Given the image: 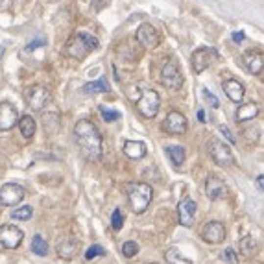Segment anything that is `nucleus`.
<instances>
[{
  "label": "nucleus",
  "instance_id": "f257e3e1",
  "mask_svg": "<svg viewBox=\"0 0 264 264\" xmlns=\"http://www.w3.org/2000/svg\"><path fill=\"white\" fill-rule=\"evenodd\" d=\"M74 139L80 146L81 155L87 161L95 163L102 157V135L100 129L95 126V122L87 119H81L74 126Z\"/></svg>",
  "mask_w": 264,
  "mask_h": 264
},
{
  "label": "nucleus",
  "instance_id": "f03ea898",
  "mask_svg": "<svg viewBox=\"0 0 264 264\" xmlns=\"http://www.w3.org/2000/svg\"><path fill=\"white\" fill-rule=\"evenodd\" d=\"M98 47H100V43H98V39H96L95 35L80 32L67 43V54L71 57H74V59H80L81 61V59H85L91 52H95Z\"/></svg>",
  "mask_w": 264,
  "mask_h": 264
},
{
  "label": "nucleus",
  "instance_id": "7ed1b4c3",
  "mask_svg": "<svg viewBox=\"0 0 264 264\" xmlns=\"http://www.w3.org/2000/svg\"><path fill=\"white\" fill-rule=\"evenodd\" d=\"M153 198V191L148 183H131L128 185V201L135 215H143L148 209Z\"/></svg>",
  "mask_w": 264,
  "mask_h": 264
},
{
  "label": "nucleus",
  "instance_id": "20e7f679",
  "mask_svg": "<svg viewBox=\"0 0 264 264\" xmlns=\"http://www.w3.org/2000/svg\"><path fill=\"white\" fill-rule=\"evenodd\" d=\"M159 95L153 89H141V98L137 100V111L144 119H155V115L159 113Z\"/></svg>",
  "mask_w": 264,
  "mask_h": 264
},
{
  "label": "nucleus",
  "instance_id": "39448f33",
  "mask_svg": "<svg viewBox=\"0 0 264 264\" xmlns=\"http://www.w3.org/2000/svg\"><path fill=\"white\" fill-rule=\"evenodd\" d=\"M207 148H209L211 157H213V161H215L216 165H220V167H229V165L235 163L231 148H229L225 143H222L220 139H211V141L207 143Z\"/></svg>",
  "mask_w": 264,
  "mask_h": 264
},
{
  "label": "nucleus",
  "instance_id": "423d86ee",
  "mask_svg": "<svg viewBox=\"0 0 264 264\" xmlns=\"http://www.w3.org/2000/svg\"><path fill=\"white\" fill-rule=\"evenodd\" d=\"M50 100H52V93L45 85H33L26 91V102L33 111H43L50 104Z\"/></svg>",
  "mask_w": 264,
  "mask_h": 264
},
{
  "label": "nucleus",
  "instance_id": "0eeeda50",
  "mask_svg": "<svg viewBox=\"0 0 264 264\" xmlns=\"http://www.w3.org/2000/svg\"><path fill=\"white\" fill-rule=\"evenodd\" d=\"M24 233L17 225H2L0 227V248L4 249H17L23 244Z\"/></svg>",
  "mask_w": 264,
  "mask_h": 264
},
{
  "label": "nucleus",
  "instance_id": "6e6552de",
  "mask_svg": "<svg viewBox=\"0 0 264 264\" xmlns=\"http://www.w3.org/2000/svg\"><path fill=\"white\" fill-rule=\"evenodd\" d=\"M161 81H163L165 87L172 89V91H176V89L183 85L181 71H179V67L174 61H167L163 65V69H161Z\"/></svg>",
  "mask_w": 264,
  "mask_h": 264
},
{
  "label": "nucleus",
  "instance_id": "1a4fd4ad",
  "mask_svg": "<svg viewBox=\"0 0 264 264\" xmlns=\"http://www.w3.org/2000/svg\"><path fill=\"white\" fill-rule=\"evenodd\" d=\"M26 196V191H24L21 185L17 183H6L0 187V203L6 205V207H13L17 203H21Z\"/></svg>",
  "mask_w": 264,
  "mask_h": 264
},
{
  "label": "nucleus",
  "instance_id": "9d476101",
  "mask_svg": "<svg viewBox=\"0 0 264 264\" xmlns=\"http://www.w3.org/2000/svg\"><path fill=\"white\" fill-rule=\"evenodd\" d=\"M215 57H216V52L213 48H209V47L196 48L194 54H192V69H194V72H196V74H201L203 71H207Z\"/></svg>",
  "mask_w": 264,
  "mask_h": 264
},
{
  "label": "nucleus",
  "instance_id": "9b49d317",
  "mask_svg": "<svg viewBox=\"0 0 264 264\" xmlns=\"http://www.w3.org/2000/svg\"><path fill=\"white\" fill-rule=\"evenodd\" d=\"M137 41H139L144 48H157L161 43V37L152 24L144 23L141 24L139 30H137Z\"/></svg>",
  "mask_w": 264,
  "mask_h": 264
},
{
  "label": "nucleus",
  "instance_id": "f8f14e48",
  "mask_svg": "<svg viewBox=\"0 0 264 264\" xmlns=\"http://www.w3.org/2000/svg\"><path fill=\"white\" fill-rule=\"evenodd\" d=\"M201 239L207 244H220L225 240V227L222 222H207L201 229Z\"/></svg>",
  "mask_w": 264,
  "mask_h": 264
},
{
  "label": "nucleus",
  "instance_id": "ddd939ff",
  "mask_svg": "<svg viewBox=\"0 0 264 264\" xmlns=\"http://www.w3.org/2000/svg\"><path fill=\"white\" fill-rule=\"evenodd\" d=\"M189 128L187 124V119H185L183 113L179 111H170L168 113L167 120H165V131L170 133V135H183L185 131Z\"/></svg>",
  "mask_w": 264,
  "mask_h": 264
},
{
  "label": "nucleus",
  "instance_id": "4468645a",
  "mask_svg": "<svg viewBox=\"0 0 264 264\" xmlns=\"http://www.w3.org/2000/svg\"><path fill=\"white\" fill-rule=\"evenodd\" d=\"M17 120H19V113L17 107L11 102H0V131H9L15 128Z\"/></svg>",
  "mask_w": 264,
  "mask_h": 264
},
{
  "label": "nucleus",
  "instance_id": "2eb2a0df",
  "mask_svg": "<svg viewBox=\"0 0 264 264\" xmlns=\"http://www.w3.org/2000/svg\"><path fill=\"white\" fill-rule=\"evenodd\" d=\"M196 201L191 198H183L177 205V218H179V224L183 227H191L194 224V216H196Z\"/></svg>",
  "mask_w": 264,
  "mask_h": 264
},
{
  "label": "nucleus",
  "instance_id": "dca6fc26",
  "mask_svg": "<svg viewBox=\"0 0 264 264\" xmlns=\"http://www.w3.org/2000/svg\"><path fill=\"white\" fill-rule=\"evenodd\" d=\"M205 194H207L209 200H222L225 194H227V185L216 176H209L205 181Z\"/></svg>",
  "mask_w": 264,
  "mask_h": 264
},
{
  "label": "nucleus",
  "instance_id": "f3484780",
  "mask_svg": "<svg viewBox=\"0 0 264 264\" xmlns=\"http://www.w3.org/2000/svg\"><path fill=\"white\" fill-rule=\"evenodd\" d=\"M244 65L251 74H261L264 69V56L259 50H251L244 56Z\"/></svg>",
  "mask_w": 264,
  "mask_h": 264
},
{
  "label": "nucleus",
  "instance_id": "a211bd4d",
  "mask_svg": "<svg viewBox=\"0 0 264 264\" xmlns=\"http://www.w3.org/2000/svg\"><path fill=\"white\" fill-rule=\"evenodd\" d=\"M224 93L231 102H242L244 98V85L239 80H225L224 81Z\"/></svg>",
  "mask_w": 264,
  "mask_h": 264
},
{
  "label": "nucleus",
  "instance_id": "6ab92c4d",
  "mask_svg": "<svg viewBox=\"0 0 264 264\" xmlns=\"http://www.w3.org/2000/svg\"><path fill=\"white\" fill-rule=\"evenodd\" d=\"M122 150L129 159H143L146 155V144L141 141H126Z\"/></svg>",
  "mask_w": 264,
  "mask_h": 264
},
{
  "label": "nucleus",
  "instance_id": "aec40b11",
  "mask_svg": "<svg viewBox=\"0 0 264 264\" xmlns=\"http://www.w3.org/2000/svg\"><path fill=\"white\" fill-rule=\"evenodd\" d=\"M78 249H80V242L78 240H65V242H61L57 246V255L65 259V261H71V259L76 257Z\"/></svg>",
  "mask_w": 264,
  "mask_h": 264
},
{
  "label": "nucleus",
  "instance_id": "412c9836",
  "mask_svg": "<svg viewBox=\"0 0 264 264\" xmlns=\"http://www.w3.org/2000/svg\"><path fill=\"white\" fill-rule=\"evenodd\" d=\"M259 115V105L255 102H248L242 104L237 109V122H246V120H253Z\"/></svg>",
  "mask_w": 264,
  "mask_h": 264
},
{
  "label": "nucleus",
  "instance_id": "4be33fe9",
  "mask_svg": "<svg viewBox=\"0 0 264 264\" xmlns=\"http://www.w3.org/2000/svg\"><path fill=\"white\" fill-rule=\"evenodd\" d=\"M17 122H19V129H21V133H23L24 139H32V137L35 135L37 124H35V120H33L30 115H24V117H21Z\"/></svg>",
  "mask_w": 264,
  "mask_h": 264
},
{
  "label": "nucleus",
  "instance_id": "5701e85b",
  "mask_svg": "<svg viewBox=\"0 0 264 264\" xmlns=\"http://www.w3.org/2000/svg\"><path fill=\"white\" fill-rule=\"evenodd\" d=\"M107 91H109V81L105 78H100V80L83 85V93L85 95H98V93H107Z\"/></svg>",
  "mask_w": 264,
  "mask_h": 264
},
{
  "label": "nucleus",
  "instance_id": "b1692460",
  "mask_svg": "<svg viewBox=\"0 0 264 264\" xmlns=\"http://www.w3.org/2000/svg\"><path fill=\"white\" fill-rule=\"evenodd\" d=\"M168 159L172 161L174 167H181L185 163V148L183 146H168L167 148Z\"/></svg>",
  "mask_w": 264,
  "mask_h": 264
},
{
  "label": "nucleus",
  "instance_id": "393cba45",
  "mask_svg": "<svg viewBox=\"0 0 264 264\" xmlns=\"http://www.w3.org/2000/svg\"><path fill=\"white\" fill-rule=\"evenodd\" d=\"M165 261H167V264H192L191 259L183 257L176 248L168 249L167 253H165Z\"/></svg>",
  "mask_w": 264,
  "mask_h": 264
},
{
  "label": "nucleus",
  "instance_id": "a878e982",
  "mask_svg": "<svg viewBox=\"0 0 264 264\" xmlns=\"http://www.w3.org/2000/svg\"><path fill=\"white\" fill-rule=\"evenodd\" d=\"M32 251L35 253L37 257H47L48 253V244L47 240L43 239L41 235H35L32 239Z\"/></svg>",
  "mask_w": 264,
  "mask_h": 264
},
{
  "label": "nucleus",
  "instance_id": "bb28decb",
  "mask_svg": "<svg viewBox=\"0 0 264 264\" xmlns=\"http://www.w3.org/2000/svg\"><path fill=\"white\" fill-rule=\"evenodd\" d=\"M33 215V209L30 205H24V207H17L13 213H11V218L13 220H30Z\"/></svg>",
  "mask_w": 264,
  "mask_h": 264
},
{
  "label": "nucleus",
  "instance_id": "cd10ccee",
  "mask_svg": "<svg viewBox=\"0 0 264 264\" xmlns=\"http://www.w3.org/2000/svg\"><path fill=\"white\" fill-rule=\"evenodd\" d=\"M57 128H59V119H57L56 113H50L45 117V129L48 133H56Z\"/></svg>",
  "mask_w": 264,
  "mask_h": 264
},
{
  "label": "nucleus",
  "instance_id": "c85d7f7f",
  "mask_svg": "<svg viewBox=\"0 0 264 264\" xmlns=\"http://www.w3.org/2000/svg\"><path fill=\"white\" fill-rule=\"evenodd\" d=\"M122 253H124V257H128V259L135 257L137 253H139V244H137V242H133V240L124 242V246H122Z\"/></svg>",
  "mask_w": 264,
  "mask_h": 264
},
{
  "label": "nucleus",
  "instance_id": "c756f323",
  "mask_svg": "<svg viewBox=\"0 0 264 264\" xmlns=\"http://www.w3.org/2000/svg\"><path fill=\"white\" fill-rule=\"evenodd\" d=\"M255 240H253V237H246V239H242V242H240V248H242V251H244V255H253L255 253Z\"/></svg>",
  "mask_w": 264,
  "mask_h": 264
},
{
  "label": "nucleus",
  "instance_id": "7c9ffc66",
  "mask_svg": "<svg viewBox=\"0 0 264 264\" xmlns=\"http://www.w3.org/2000/svg\"><path fill=\"white\" fill-rule=\"evenodd\" d=\"M122 225H124V216H122V213H120V209H115V211H113V216H111V227L115 229V231H120Z\"/></svg>",
  "mask_w": 264,
  "mask_h": 264
},
{
  "label": "nucleus",
  "instance_id": "2f4dec72",
  "mask_svg": "<svg viewBox=\"0 0 264 264\" xmlns=\"http://www.w3.org/2000/svg\"><path fill=\"white\" fill-rule=\"evenodd\" d=\"M100 115H102V117H104V120H107V122H115V120L120 119L119 111L109 109V107H105V105H102V107H100Z\"/></svg>",
  "mask_w": 264,
  "mask_h": 264
},
{
  "label": "nucleus",
  "instance_id": "473e14b6",
  "mask_svg": "<svg viewBox=\"0 0 264 264\" xmlns=\"http://www.w3.org/2000/svg\"><path fill=\"white\" fill-rule=\"evenodd\" d=\"M104 255H105V249L102 248V246H98V244H96V246H91V248L85 251V259H87V261H93L95 257H104Z\"/></svg>",
  "mask_w": 264,
  "mask_h": 264
},
{
  "label": "nucleus",
  "instance_id": "72a5a7b5",
  "mask_svg": "<svg viewBox=\"0 0 264 264\" xmlns=\"http://www.w3.org/2000/svg\"><path fill=\"white\" fill-rule=\"evenodd\" d=\"M222 259H224V261H227L229 264H239V257H237V253H235V249H233V248L225 249L224 253H222Z\"/></svg>",
  "mask_w": 264,
  "mask_h": 264
},
{
  "label": "nucleus",
  "instance_id": "f704fd0d",
  "mask_svg": "<svg viewBox=\"0 0 264 264\" xmlns=\"http://www.w3.org/2000/svg\"><path fill=\"white\" fill-rule=\"evenodd\" d=\"M218 129H220V131L224 133L225 139H227V141H229V143H231V144L237 143V137H235V135H233V133H231V131H229V128H227V126H220V128H218Z\"/></svg>",
  "mask_w": 264,
  "mask_h": 264
},
{
  "label": "nucleus",
  "instance_id": "c9c22d12",
  "mask_svg": "<svg viewBox=\"0 0 264 264\" xmlns=\"http://www.w3.org/2000/svg\"><path fill=\"white\" fill-rule=\"evenodd\" d=\"M203 96H205L209 102H211V105H213L215 109L218 107V105H220V100H218V98H216V96L213 95V93H209V91H203Z\"/></svg>",
  "mask_w": 264,
  "mask_h": 264
},
{
  "label": "nucleus",
  "instance_id": "e433bc0d",
  "mask_svg": "<svg viewBox=\"0 0 264 264\" xmlns=\"http://www.w3.org/2000/svg\"><path fill=\"white\" fill-rule=\"evenodd\" d=\"M244 37H246V35H244L242 32H235L231 35V39L235 41V43H242V41H244Z\"/></svg>",
  "mask_w": 264,
  "mask_h": 264
},
{
  "label": "nucleus",
  "instance_id": "4c0bfd02",
  "mask_svg": "<svg viewBox=\"0 0 264 264\" xmlns=\"http://www.w3.org/2000/svg\"><path fill=\"white\" fill-rule=\"evenodd\" d=\"M263 183H264V176H259V177H257V189H259V191H261V192L264 191Z\"/></svg>",
  "mask_w": 264,
  "mask_h": 264
},
{
  "label": "nucleus",
  "instance_id": "58836bf2",
  "mask_svg": "<svg viewBox=\"0 0 264 264\" xmlns=\"http://www.w3.org/2000/svg\"><path fill=\"white\" fill-rule=\"evenodd\" d=\"M198 119H200V122H205V115H203V111H198Z\"/></svg>",
  "mask_w": 264,
  "mask_h": 264
},
{
  "label": "nucleus",
  "instance_id": "ea45409f",
  "mask_svg": "<svg viewBox=\"0 0 264 264\" xmlns=\"http://www.w3.org/2000/svg\"><path fill=\"white\" fill-rule=\"evenodd\" d=\"M2 54H4V47L0 48V57H2Z\"/></svg>",
  "mask_w": 264,
  "mask_h": 264
},
{
  "label": "nucleus",
  "instance_id": "a19ab883",
  "mask_svg": "<svg viewBox=\"0 0 264 264\" xmlns=\"http://www.w3.org/2000/svg\"><path fill=\"white\" fill-rule=\"evenodd\" d=\"M153 264H155V263H153Z\"/></svg>",
  "mask_w": 264,
  "mask_h": 264
}]
</instances>
